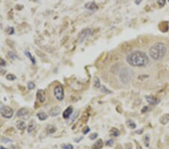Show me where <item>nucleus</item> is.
<instances>
[{"instance_id":"obj_26","label":"nucleus","mask_w":169,"mask_h":149,"mask_svg":"<svg viewBox=\"0 0 169 149\" xmlns=\"http://www.w3.org/2000/svg\"><path fill=\"white\" fill-rule=\"evenodd\" d=\"M165 2L166 0H158L157 4L160 8H162V7H164L165 5Z\"/></svg>"},{"instance_id":"obj_36","label":"nucleus","mask_w":169,"mask_h":149,"mask_svg":"<svg viewBox=\"0 0 169 149\" xmlns=\"http://www.w3.org/2000/svg\"><path fill=\"white\" fill-rule=\"evenodd\" d=\"M88 132H89V127H86V129H84L83 131V134H86V133H88Z\"/></svg>"},{"instance_id":"obj_10","label":"nucleus","mask_w":169,"mask_h":149,"mask_svg":"<svg viewBox=\"0 0 169 149\" xmlns=\"http://www.w3.org/2000/svg\"><path fill=\"white\" fill-rule=\"evenodd\" d=\"M85 8H86V9H88V10L96 11L97 10L99 7H98L97 4L95 2H89L85 4Z\"/></svg>"},{"instance_id":"obj_22","label":"nucleus","mask_w":169,"mask_h":149,"mask_svg":"<svg viewBox=\"0 0 169 149\" xmlns=\"http://www.w3.org/2000/svg\"><path fill=\"white\" fill-rule=\"evenodd\" d=\"M8 57H9L10 59H12V60L17 59V56L16 54L13 52V51H9V52L8 53Z\"/></svg>"},{"instance_id":"obj_27","label":"nucleus","mask_w":169,"mask_h":149,"mask_svg":"<svg viewBox=\"0 0 169 149\" xmlns=\"http://www.w3.org/2000/svg\"><path fill=\"white\" fill-rule=\"evenodd\" d=\"M47 131L49 133H54L56 131V127H54V126H49L48 129H47Z\"/></svg>"},{"instance_id":"obj_14","label":"nucleus","mask_w":169,"mask_h":149,"mask_svg":"<svg viewBox=\"0 0 169 149\" xmlns=\"http://www.w3.org/2000/svg\"><path fill=\"white\" fill-rule=\"evenodd\" d=\"M103 147V142L102 139H99L93 145V149H101Z\"/></svg>"},{"instance_id":"obj_24","label":"nucleus","mask_w":169,"mask_h":149,"mask_svg":"<svg viewBox=\"0 0 169 149\" xmlns=\"http://www.w3.org/2000/svg\"><path fill=\"white\" fill-rule=\"evenodd\" d=\"M144 145L147 148L150 146V137H149V136H147V135L144 138Z\"/></svg>"},{"instance_id":"obj_23","label":"nucleus","mask_w":169,"mask_h":149,"mask_svg":"<svg viewBox=\"0 0 169 149\" xmlns=\"http://www.w3.org/2000/svg\"><path fill=\"white\" fill-rule=\"evenodd\" d=\"M6 78L8 79V81H14L17 78L15 75H13V74H8L6 76Z\"/></svg>"},{"instance_id":"obj_12","label":"nucleus","mask_w":169,"mask_h":149,"mask_svg":"<svg viewBox=\"0 0 169 149\" xmlns=\"http://www.w3.org/2000/svg\"><path fill=\"white\" fill-rule=\"evenodd\" d=\"M90 33H92V30L90 29H86L83 32H81V33L80 35V42H82L85 39L86 36H88L90 34Z\"/></svg>"},{"instance_id":"obj_30","label":"nucleus","mask_w":169,"mask_h":149,"mask_svg":"<svg viewBox=\"0 0 169 149\" xmlns=\"http://www.w3.org/2000/svg\"><path fill=\"white\" fill-rule=\"evenodd\" d=\"M106 146H109V147H112L113 145H114V141L112 139H110V140H107L105 143Z\"/></svg>"},{"instance_id":"obj_13","label":"nucleus","mask_w":169,"mask_h":149,"mask_svg":"<svg viewBox=\"0 0 169 149\" xmlns=\"http://www.w3.org/2000/svg\"><path fill=\"white\" fill-rule=\"evenodd\" d=\"M160 121L162 124H167L169 122V114H165V115H162V116L160 118Z\"/></svg>"},{"instance_id":"obj_19","label":"nucleus","mask_w":169,"mask_h":149,"mask_svg":"<svg viewBox=\"0 0 169 149\" xmlns=\"http://www.w3.org/2000/svg\"><path fill=\"white\" fill-rule=\"evenodd\" d=\"M126 124L130 129H135L136 128V124L132 120H128L126 122Z\"/></svg>"},{"instance_id":"obj_7","label":"nucleus","mask_w":169,"mask_h":149,"mask_svg":"<svg viewBox=\"0 0 169 149\" xmlns=\"http://www.w3.org/2000/svg\"><path fill=\"white\" fill-rule=\"evenodd\" d=\"M61 112V108L59 106L53 107L50 111H49V115L51 117H56L59 115Z\"/></svg>"},{"instance_id":"obj_5","label":"nucleus","mask_w":169,"mask_h":149,"mask_svg":"<svg viewBox=\"0 0 169 149\" xmlns=\"http://www.w3.org/2000/svg\"><path fill=\"white\" fill-rule=\"evenodd\" d=\"M0 113H1V115H2L4 118L10 119V118H12V117H13L14 111L12 108H10V107L8 106H5L0 111Z\"/></svg>"},{"instance_id":"obj_9","label":"nucleus","mask_w":169,"mask_h":149,"mask_svg":"<svg viewBox=\"0 0 169 149\" xmlns=\"http://www.w3.org/2000/svg\"><path fill=\"white\" fill-rule=\"evenodd\" d=\"M72 113H73V108H72V106H69L63 111L62 117H63V118H65V119H69Z\"/></svg>"},{"instance_id":"obj_40","label":"nucleus","mask_w":169,"mask_h":149,"mask_svg":"<svg viewBox=\"0 0 169 149\" xmlns=\"http://www.w3.org/2000/svg\"><path fill=\"white\" fill-rule=\"evenodd\" d=\"M0 149H8V148H4L3 146H0Z\"/></svg>"},{"instance_id":"obj_35","label":"nucleus","mask_w":169,"mask_h":149,"mask_svg":"<svg viewBox=\"0 0 169 149\" xmlns=\"http://www.w3.org/2000/svg\"><path fill=\"white\" fill-rule=\"evenodd\" d=\"M102 92H107V93H110V92H111L109 90H107V89L106 88V87H104V86H103L102 88Z\"/></svg>"},{"instance_id":"obj_25","label":"nucleus","mask_w":169,"mask_h":149,"mask_svg":"<svg viewBox=\"0 0 169 149\" xmlns=\"http://www.w3.org/2000/svg\"><path fill=\"white\" fill-rule=\"evenodd\" d=\"M27 87L29 90H33V89H35V87H36V84H34V82L30 81L27 84Z\"/></svg>"},{"instance_id":"obj_3","label":"nucleus","mask_w":169,"mask_h":149,"mask_svg":"<svg viewBox=\"0 0 169 149\" xmlns=\"http://www.w3.org/2000/svg\"><path fill=\"white\" fill-rule=\"evenodd\" d=\"M119 78H120V80L123 84H127L132 78L131 71L128 69H127V68H123V69H120V74H119Z\"/></svg>"},{"instance_id":"obj_41","label":"nucleus","mask_w":169,"mask_h":149,"mask_svg":"<svg viewBox=\"0 0 169 149\" xmlns=\"http://www.w3.org/2000/svg\"><path fill=\"white\" fill-rule=\"evenodd\" d=\"M168 2H169V0H168Z\"/></svg>"},{"instance_id":"obj_33","label":"nucleus","mask_w":169,"mask_h":149,"mask_svg":"<svg viewBox=\"0 0 169 149\" xmlns=\"http://www.w3.org/2000/svg\"><path fill=\"white\" fill-rule=\"evenodd\" d=\"M97 136H98V134L97 133H93V134H91V136H90V139H92V140H95V139L97 138Z\"/></svg>"},{"instance_id":"obj_34","label":"nucleus","mask_w":169,"mask_h":149,"mask_svg":"<svg viewBox=\"0 0 169 149\" xmlns=\"http://www.w3.org/2000/svg\"><path fill=\"white\" fill-rule=\"evenodd\" d=\"M3 142L5 143H8V142H12V139H3Z\"/></svg>"},{"instance_id":"obj_8","label":"nucleus","mask_w":169,"mask_h":149,"mask_svg":"<svg viewBox=\"0 0 169 149\" xmlns=\"http://www.w3.org/2000/svg\"><path fill=\"white\" fill-rule=\"evenodd\" d=\"M146 100L148 103L152 105H156V104L159 103V102H160V100H158L157 98H156L155 97H153V96H146Z\"/></svg>"},{"instance_id":"obj_6","label":"nucleus","mask_w":169,"mask_h":149,"mask_svg":"<svg viewBox=\"0 0 169 149\" xmlns=\"http://www.w3.org/2000/svg\"><path fill=\"white\" fill-rule=\"evenodd\" d=\"M17 117L26 121L29 118V112L26 108H22L17 112Z\"/></svg>"},{"instance_id":"obj_28","label":"nucleus","mask_w":169,"mask_h":149,"mask_svg":"<svg viewBox=\"0 0 169 149\" xmlns=\"http://www.w3.org/2000/svg\"><path fill=\"white\" fill-rule=\"evenodd\" d=\"M78 114H79V112H78V111H75V114H74V115H73V116H72V117H73V118H71L70 121H69V122H70V123H72V122L75 121V120L77 118V117H78Z\"/></svg>"},{"instance_id":"obj_37","label":"nucleus","mask_w":169,"mask_h":149,"mask_svg":"<svg viewBox=\"0 0 169 149\" xmlns=\"http://www.w3.org/2000/svg\"><path fill=\"white\" fill-rule=\"evenodd\" d=\"M143 0H135V4L136 5H139V4H141V2H142Z\"/></svg>"},{"instance_id":"obj_21","label":"nucleus","mask_w":169,"mask_h":149,"mask_svg":"<svg viewBox=\"0 0 169 149\" xmlns=\"http://www.w3.org/2000/svg\"><path fill=\"white\" fill-rule=\"evenodd\" d=\"M94 87H96V88H99V87H101V83H100V81H99V78L98 77L95 78Z\"/></svg>"},{"instance_id":"obj_32","label":"nucleus","mask_w":169,"mask_h":149,"mask_svg":"<svg viewBox=\"0 0 169 149\" xmlns=\"http://www.w3.org/2000/svg\"><path fill=\"white\" fill-rule=\"evenodd\" d=\"M6 66V63L2 58L0 57V66Z\"/></svg>"},{"instance_id":"obj_18","label":"nucleus","mask_w":169,"mask_h":149,"mask_svg":"<svg viewBox=\"0 0 169 149\" xmlns=\"http://www.w3.org/2000/svg\"><path fill=\"white\" fill-rule=\"evenodd\" d=\"M24 54L26 56V57H27L28 58H29V60H30V61H31V62L33 63V64H36V60H35L34 57H33V56L32 55V54L29 52V51H24Z\"/></svg>"},{"instance_id":"obj_15","label":"nucleus","mask_w":169,"mask_h":149,"mask_svg":"<svg viewBox=\"0 0 169 149\" xmlns=\"http://www.w3.org/2000/svg\"><path fill=\"white\" fill-rule=\"evenodd\" d=\"M37 117L40 121H45L48 118V115L45 112H44V111H41V112H38L37 114Z\"/></svg>"},{"instance_id":"obj_39","label":"nucleus","mask_w":169,"mask_h":149,"mask_svg":"<svg viewBox=\"0 0 169 149\" xmlns=\"http://www.w3.org/2000/svg\"><path fill=\"white\" fill-rule=\"evenodd\" d=\"M82 139H83V137H80V139H75V142H80V140H81Z\"/></svg>"},{"instance_id":"obj_11","label":"nucleus","mask_w":169,"mask_h":149,"mask_svg":"<svg viewBox=\"0 0 169 149\" xmlns=\"http://www.w3.org/2000/svg\"><path fill=\"white\" fill-rule=\"evenodd\" d=\"M36 97L38 100V101L41 102H44L45 101V94L42 90H38L37 94H36Z\"/></svg>"},{"instance_id":"obj_2","label":"nucleus","mask_w":169,"mask_h":149,"mask_svg":"<svg viewBox=\"0 0 169 149\" xmlns=\"http://www.w3.org/2000/svg\"><path fill=\"white\" fill-rule=\"evenodd\" d=\"M166 54L167 47L162 42L156 43L149 49V54L154 60H160L165 57Z\"/></svg>"},{"instance_id":"obj_16","label":"nucleus","mask_w":169,"mask_h":149,"mask_svg":"<svg viewBox=\"0 0 169 149\" xmlns=\"http://www.w3.org/2000/svg\"><path fill=\"white\" fill-rule=\"evenodd\" d=\"M36 124L35 122V121H31V122L29 124V126H28V129H27V131L28 133H31L36 129Z\"/></svg>"},{"instance_id":"obj_31","label":"nucleus","mask_w":169,"mask_h":149,"mask_svg":"<svg viewBox=\"0 0 169 149\" xmlns=\"http://www.w3.org/2000/svg\"><path fill=\"white\" fill-rule=\"evenodd\" d=\"M7 32H8V33L9 35H12L15 33V30H14L13 27H9V28H8Z\"/></svg>"},{"instance_id":"obj_38","label":"nucleus","mask_w":169,"mask_h":149,"mask_svg":"<svg viewBox=\"0 0 169 149\" xmlns=\"http://www.w3.org/2000/svg\"><path fill=\"white\" fill-rule=\"evenodd\" d=\"M4 107H5V105H3V103H2V102H0V111H1V110H2V108H4Z\"/></svg>"},{"instance_id":"obj_20","label":"nucleus","mask_w":169,"mask_h":149,"mask_svg":"<svg viewBox=\"0 0 169 149\" xmlns=\"http://www.w3.org/2000/svg\"><path fill=\"white\" fill-rule=\"evenodd\" d=\"M110 133H111V136H114V137H117V136H119V135H120V131H119L117 128H112V129H111V131H110Z\"/></svg>"},{"instance_id":"obj_1","label":"nucleus","mask_w":169,"mask_h":149,"mask_svg":"<svg viewBox=\"0 0 169 149\" xmlns=\"http://www.w3.org/2000/svg\"><path fill=\"white\" fill-rule=\"evenodd\" d=\"M126 62L134 67H142L147 65L149 58L144 51H135L128 54L126 57Z\"/></svg>"},{"instance_id":"obj_17","label":"nucleus","mask_w":169,"mask_h":149,"mask_svg":"<svg viewBox=\"0 0 169 149\" xmlns=\"http://www.w3.org/2000/svg\"><path fill=\"white\" fill-rule=\"evenodd\" d=\"M17 128L20 130H23L26 128V124L24 121H18L17 123Z\"/></svg>"},{"instance_id":"obj_4","label":"nucleus","mask_w":169,"mask_h":149,"mask_svg":"<svg viewBox=\"0 0 169 149\" xmlns=\"http://www.w3.org/2000/svg\"><path fill=\"white\" fill-rule=\"evenodd\" d=\"M54 94L55 96L56 99L58 101H62L64 99V90L63 87L60 85H58L54 87Z\"/></svg>"},{"instance_id":"obj_29","label":"nucleus","mask_w":169,"mask_h":149,"mask_svg":"<svg viewBox=\"0 0 169 149\" xmlns=\"http://www.w3.org/2000/svg\"><path fill=\"white\" fill-rule=\"evenodd\" d=\"M62 148L63 149H74V147L71 144L63 145L62 146Z\"/></svg>"}]
</instances>
